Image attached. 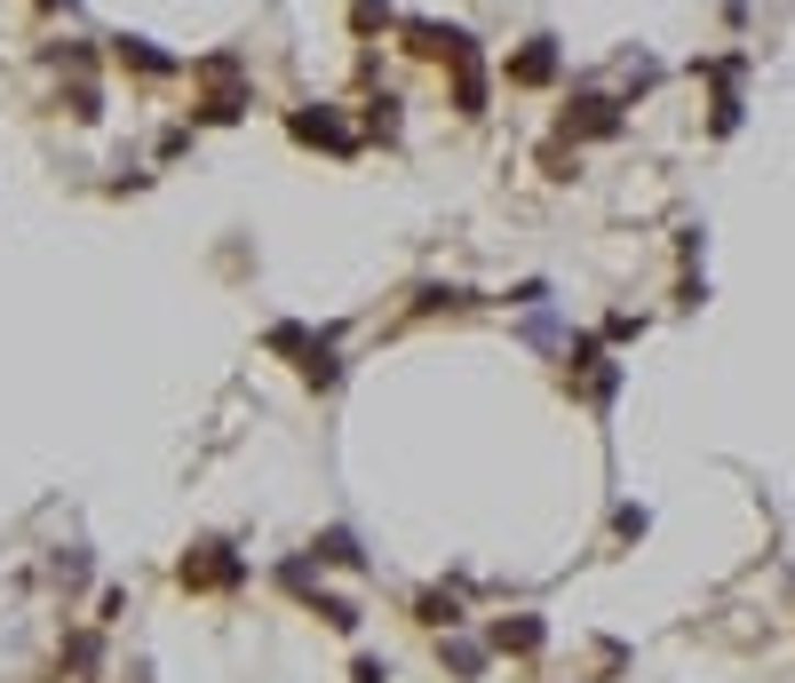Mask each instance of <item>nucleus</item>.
<instances>
[{
	"instance_id": "1",
	"label": "nucleus",
	"mask_w": 795,
	"mask_h": 683,
	"mask_svg": "<svg viewBox=\"0 0 795 683\" xmlns=\"http://www.w3.org/2000/svg\"><path fill=\"white\" fill-rule=\"evenodd\" d=\"M176 580H183V589H199V596H223V589H239V580H247V564L231 557L223 540H199V549H183Z\"/></svg>"
},
{
	"instance_id": "2",
	"label": "nucleus",
	"mask_w": 795,
	"mask_h": 683,
	"mask_svg": "<svg viewBox=\"0 0 795 683\" xmlns=\"http://www.w3.org/2000/svg\"><path fill=\"white\" fill-rule=\"evenodd\" d=\"M541 636H549V628L534 620V612H517V620H493L485 643H493V652H517V660H525V652H541Z\"/></svg>"
},
{
	"instance_id": "3",
	"label": "nucleus",
	"mask_w": 795,
	"mask_h": 683,
	"mask_svg": "<svg viewBox=\"0 0 795 683\" xmlns=\"http://www.w3.org/2000/svg\"><path fill=\"white\" fill-rule=\"evenodd\" d=\"M294 135H303V144H326V152H350V144H358L335 112H294Z\"/></svg>"
},
{
	"instance_id": "4",
	"label": "nucleus",
	"mask_w": 795,
	"mask_h": 683,
	"mask_svg": "<svg viewBox=\"0 0 795 683\" xmlns=\"http://www.w3.org/2000/svg\"><path fill=\"white\" fill-rule=\"evenodd\" d=\"M510 80L517 88H541V80H557V41H534L517 64H510Z\"/></svg>"
},
{
	"instance_id": "5",
	"label": "nucleus",
	"mask_w": 795,
	"mask_h": 683,
	"mask_svg": "<svg viewBox=\"0 0 795 683\" xmlns=\"http://www.w3.org/2000/svg\"><path fill=\"white\" fill-rule=\"evenodd\" d=\"M271 342H279V350H294V342H303V334H294V326H279ZM303 382H335V350H326V342H318V350H311V366H303Z\"/></svg>"
},
{
	"instance_id": "6",
	"label": "nucleus",
	"mask_w": 795,
	"mask_h": 683,
	"mask_svg": "<svg viewBox=\"0 0 795 683\" xmlns=\"http://www.w3.org/2000/svg\"><path fill=\"white\" fill-rule=\"evenodd\" d=\"M112 48H120V64H136V72H176V64L159 56L152 41H112Z\"/></svg>"
},
{
	"instance_id": "7",
	"label": "nucleus",
	"mask_w": 795,
	"mask_h": 683,
	"mask_svg": "<svg viewBox=\"0 0 795 683\" xmlns=\"http://www.w3.org/2000/svg\"><path fill=\"white\" fill-rule=\"evenodd\" d=\"M414 620H422V628H454V620H461V604H454V596H422V604H414Z\"/></svg>"
},
{
	"instance_id": "8",
	"label": "nucleus",
	"mask_w": 795,
	"mask_h": 683,
	"mask_svg": "<svg viewBox=\"0 0 795 683\" xmlns=\"http://www.w3.org/2000/svg\"><path fill=\"white\" fill-rule=\"evenodd\" d=\"M311 557H318V564H358V549H350V533H326V540H318V549H311Z\"/></svg>"
},
{
	"instance_id": "9",
	"label": "nucleus",
	"mask_w": 795,
	"mask_h": 683,
	"mask_svg": "<svg viewBox=\"0 0 795 683\" xmlns=\"http://www.w3.org/2000/svg\"><path fill=\"white\" fill-rule=\"evenodd\" d=\"M350 675H358V683H390V668H382V660H358Z\"/></svg>"
},
{
	"instance_id": "10",
	"label": "nucleus",
	"mask_w": 795,
	"mask_h": 683,
	"mask_svg": "<svg viewBox=\"0 0 795 683\" xmlns=\"http://www.w3.org/2000/svg\"><path fill=\"white\" fill-rule=\"evenodd\" d=\"M358 32H374V0H358Z\"/></svg>"
}]
</instances>
